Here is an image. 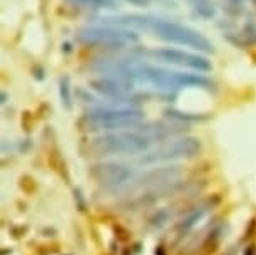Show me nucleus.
I'll return each instance as SVG.
<instances>
[{"instance_id": "obj_16", "label": "nucleus", "mask_w": 256, "mask_h": 255, "mask_svg": "<svg viewBox=\"0 0 256 255\" xmlns=\"http://www.w3.org/2000/svg\"><path fill=\"white\" fill-rule=\"evenodd\" d=\"M122 2H128L136 7H148L149 6V0H122Z\"/></svg>"}, {"instance_id": "obj_6", "label": "nucleus", "mask_w": 256, "mask_h": 255, "mask_svg": "<svg viewBox=\"0 0 256 255\" xmlns=\"http://www.w3.org/2000/svg\"><path fill=\"white\" fill-rule=\"evenodd\" d=\"M144 56L154 61L156 64L178 67L182 71L200 72L206 74L212 69L211 61L204 54L190 51V49H178V47H154L144 52Z\"/></svg>"}, {"instance_id": "obj_3", "label": "nucleus", "mask_w": 256, "mask_h": 255, "mask_svg": "<svg viewBox=\"0 0 256 255\" xmlns=\"http://www.w3.org/2000/svg\"><path fill=\"white\" fill-rule=\"evenodd\" d=\"M152 138L141 129V126L134 129H124V131L112 133H100L94 136L88 143V155L89 156H138L144 155L151 150Z\"/></svg>"}, {"instance_id": "obj_12", "label": "nucleus", "mask_w": 256, "mask_h": 255, "mask_svg": "<svg viewBox=\"0 0 256 255\" xmlns=\"http://www.w3.org/2000/svg\"><path fill=\"white\" fill-rule=\"evenodd\" d=\"M59 98L66 109H72V88L69 76H62L59 79Z\"/></svg>"}, {"instance_id": "obj_8", "label": "nucleus", "mask_w": 256, "mask_h": 255, "mask_svg": "<svg viewBox=\"0 0 256 255\" xmlns=\"http://www.w3.org/2000/svg\"><path fill=\"white\" fill-rule=\"evenodd\" d=\"M181 178L180 166H171V168H154V170L144 171L142 175L129 183L126 188L128 190H141L144 188L148 191H162L169 188L171 185H174Z\"/></svg>"}, {"instance_id": "obj_10", "label": "nucleus", "mask_w": 256, "mask_h": 255, "mask_svg": "<svg viewBox=\"0 0 256 255\" xmlns=\"http://www.w3.org/2000/svg\"><path fill=\"white\" fill-rule=\"evenodd\" d=\"M190 6L192 14L200 19H204V21H210L216 16V7L212 0H191Z\"/></svg>"}, {"instance_id": "obj_14", "label": "nucleus", "mask_w": 256, "mask_h": 255, "mask_svg": "<svg viewBox=\"0 0 256 255\" xmlns=\"http://www.w3.org/2000/svg\"><path fill=\"white\" fill-rule=\"evenodd\" d=\"M166 116L174 119L176 123H184V121H201L204 119V116H200V114H194V113H181V111H176V109H166Z\"/></svg>"}, {"instance_id": "obj_1", "label": "nucleus", "mask_w": 256, "mask_h": 255, "mask_svg": "<svg viewBox=\"0 0 256 255\" xmlns=\"http://www.w3.org/2000/svg\"><path fill=\"white\" fill-rule=\"evenodd\" d=\"M99 24H108V26L126 27V29H139L146 31L156 39L166 42V44L190 49L200 54H212L214 46L208 39L204 34L192 29L186 24H181L171 19L154 17V16H138V14H128V16L119 17H102Z\"/></svg>"}, {"instance_id": "obj_20", "label": "nucleus", "mask_w": 256, "mask_h": 255, "mask_svg": "<svg viewBox=\"0 0 256 255\" xmlns=\"http://www.w3.org/2000/svg\"><path fill=\"white\" fill-rule=\"evenodd\" d=\"M186 2H191V0H186Z\"/></svg>"}, {"instance_id": "obj_2", "label": "nucleus", "mask_w": 256, "mask_h": 255, "mask_svg": "<svg viewBox=\"0 0 256 255\" xmlns=\"http://www.w3.org/2000/svg\"><path fill=\"white\" fill-rule=\"evenodd\" d=\"M144 111L131 104L94 106L79 119V126L89 133H112L134 129L142 124Z\"/></svg>"}, {"instance_id": "obj_15", "label": "nucleus", "mask_w": 256, "mask_h": 255, "mask_svg": "<svg viewBox=\"0 0 256 255\" xmlns=\"http://www.w3.org/2000/svg\"><path fill=\"white\" fill-rule=\"evenodd\" d=\"M166 218H168L166 211H159V213L151 220V225H154V227H161V225L166 222Z\"/></svg>"}, {"instance_id": "obj_19", "label": "nucleus", "mask_w": 256, "mask_h": 255, "mask_svg": "<svg viewBox=\"0 0 256 255\" xmlns=\"http://www.w3.org/2000/svg\"><path fill=\"white\" fill-rule=\"evenodd\" d=\"M251 4H253V6L256 7V0H251Z\"/></svg>"}, {"instance_id": "obj_7", "label": "nucleus", "mask_w": 256, "mask_h": 255, "mask_svg": "<svg viewBox=\"0 0 256 255\" xmlns=\"http://www.w3.org/2000/svg\"><path fill=\"white\" fill-rule=\"evenodd\" d=\"M89 175L100 186L106 188H120L128 186L134 180V170L131 166L118 161H99L94 163L89 170Z\"/></svg>"}, {"instance_id": "obj_5", "label": "nucleus", "mask_w": 256, "mask_h": 255, "mask_svg": "<svg viewBox=\"0 0 256 255\" xmlns=\"http://www.w3.org/2000/svg\"><path fill=\"white\" fill-rule=\"evenodd\" d=\"M202 144L200 138L194 136H181L171 138L159 143L154 150H149L139 158L141 165H156V163L176 161V160H190L201 153Z\"/></svg>"}, {"instance_id": "obj_11", "label": "nucleus", "mask_w": 256, "mask_h": 255, "mask_svg": "<svg viewBox=\"0 0 256 255\" xmlns=\"http://www.w3.org/2000/svg\"><path fill=\"white\" fill-rule=\"evenodd\" d=\"M64 2L80 9H116L118 0H64Z\"/></svg>"}, {"instance_id": "obj_4", "label": "nucleus", "mask_w": 256, "mask_h": 255, "mask_svg": "<svg viewBox=\"0 0 256 255\" xmlns=\"http://www.w3.org/2000/svg\"><path fill=\"white\" fill-rule=\"evenodd\" d=\"M76 42L88 49L122 51L134 49V46L139 44V36L132 29L94 24V26L80 27L76 32Z\"/></svg>"}, {"instance_id": "obj_17", "label": "nucleus", "mask_w": 256, "mask_h": 255, "mask_svg": "<svg viewBox=\"0 0 256 255\" xmlns=\"http://www.w3.org/2000/svg\"><path fill=\"white\" fill-rule=\"evenodd\" d=\"M228 4H233V6H243L244 0H226Z\"/></svg>"}, {"instance_id": "obj_18", "label": "nucleus", "mask_w": 256, "mask_h": 255, "mask_svg": "<svg viewBox=\"0 0 256 255\" xmlns=\"http://www.w3.org/2000/svg\"><path fill=\"white\" fill-rule=\"evenodd\" d=\"M6 103H7V94L2 93V104H6Z\"/></svg>"}, {"instance_id": "obj_9", "label": "nucleus", "mask_w": 256, "mask_h": 255, "mask_svg": "<svg viewBox=\"0 0 256 255\" xmlns=\"http://www.w3.org/2000/svg\"><path fill=\"white\" fill-rule=\"evenodd\" d=\"M224 37H226V41L231 42L234 47H241V49L254 47L256 46V22L248 21L240 31L224 32Z\"/></svg>"}, {"instance_id": "obj_13", "label": "nucleus", "mask_w": 256, "mask_h": 255, "mask_svg": "<svg viewBox=\"0 0 256 255\" xmlns=\"http://www.w3.org/2000/svg\"><path fill=\"white\" fill-rule=\"evenodd\" d=\"M204 213H206V208H196L194 211H191V213L188 215L180 225H178V232H180L181 235H184L186 232H190V230L194 227L198 222H200L201 216L204 215Z\"/></svg>"}]
</instances>
